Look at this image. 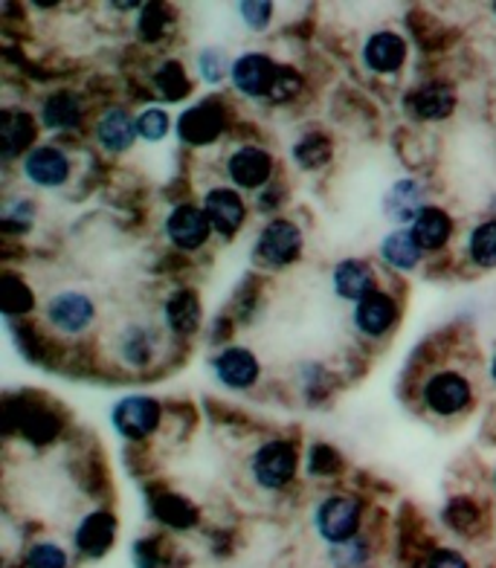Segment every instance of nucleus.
<instances>
[{"mask_svg": "<svg viewBox=\"0 0 496 568\" xmlns=\"http://www.w3.org/2000/svg\"><path fill=\"white\" fill-rule=\"evenodd\" d=\"M210 217H206V212L198 210V206H178V210L169 215V221H165V235H169V241H172L174 247L181 250H198L201 244H206V239H210Z\"/></svg>", "mask_w": 496, "mask_h": 568, "instance_id": "0eeeda50", "label": "nucleus"}, {"mask_svg": "<svg viewBox=\"0 0 496 568\" xmlns=\"http://www.w3.org/2000/svg\"><path fill=\"white\" fill-rule=\"evenodd\" d=\"M474 397L467 377L459 372H438L424 383V404L436 415H459Z\"/></svg>", "mask_w": 496, "mask_h": 568, "instance_id": "20e7f679", "label": "nucleus"}, {"mask_svg": "<svg viewBox=\"0 0 496 568\" xmlns=\"http://www.w3.org/2000/svg\"><path fill=\"white\" fill-rule=\"evenodd\" d=\"M32 136H36V128H32L30 113L3 111V120H0V149H3V158L21 154L32 142Z\"/></svg>", "mask_w": 496, "mask_h": 568, "instance_id": "412c9836", "label": "nucleus"}, {"mask_svg": "<svg viewBox=\"0 0 496 568\" xmlns=\"http://www.w3.org/2000/svg\"><path fill=\"white\" fill-rule=\"evenodd\" d=\"M198 68H201L203 79H206V82H212V84L221 82L226 73H233V70H230V61H226V55L221 53L219 47H210V50H203L201 59H198Z\"/></svg>", "mask_w": 496, "mask_h": 568, "instance_id": "7c9ffc66", "label": "nucleus"}, {"mask_svg": "<svg viewBox=\"0 0 496 568\" xmlns=\"http://www.w3.org/2000/svg\"><path fill=\"white\" fill-rule=\"evenodd\" d=\"M160 519L169 525H178V528H183V525H192L195 523V510L189 508L186 501L178 499V496H163V501H160Z\"/></svg>", "mask_w": 496, "mask_h": 568, "instance_id": "2f4dec72", "label": "nucleus"}, {"mask_svg": "<svg viewBox=\"0 0 496 568\" xmlns=\"http://www.w3.org/2000/svg\"><path fill=\"white\" fill-rule=\"evenodd\" d=\"M302 250V232L300 226L285 221V217H276L271 224L264 226V232L259 235L256 255L259 262L267 264V267H285L300 255Z\"/></svg>", "mask_w": 496, "mask_h": 568, "instance_id": "7ed1b4c3", "label": "nucleus"}, {"mask_svg": "<svg viewBox=\"0 0 496 568\" xmlns=\"http://www.w3.org/2000/svg\"><path fill=\"white\" fill-rule=\"evenodd\" d=\"M97 136L108 151H125L136 136V120L129 111H122V108H111L99 120Z\"/></svg>", "mask_w": 496, "mask_h": 568, "instance_id": "aec40b11", "label": "nucleus"}, {"mask_svg": "<svg viewBox=\"0 0 496 568\" xmlns=\"http://www.w3.org/2000/svg\"><path fill=\"white\" fill-rule=\"evenodd\" d=\"M221 128H224V113L219 105L206 102V105H195L192 111L183 113L178 131L189 145H206L221 134Z\"/></svg>", "mask_w": 496, "mask_h": 568, "instance_id": "dca6fc26", "label": "nucleus"}, {"mask_svg": "<svg viewBox=\"0 0 496 568\" xmlns=\"http://www.w3.org/2000/svg\"><path fill=\"white\" fill-rule=\"evenodd\" d=\"M113 537H117V519L105 510H99V514H91L79 525L75 546L82 548L88 557H102L113 546Z\"/></svg>", "mask_w": 496, "mask_h": 568, "instance_id": "a211bd4d", "label": "nucleus"}, {"mask_svg": "<svg viewBox=\"0 0 496 568\" xmlns=\"http://www.w3.org/2000/svg\"><path fill=\"white\" fill-rule=\"evenodd\" d=\"M490 377L496 381V357H494V363H490Z\"/></svg>", "mask_w": 496, "mask_h": 568, "instance_id": "ea45409f", "label": "nucleus"}, {"mask_svg": "<svg viewBox=\"0 0 496 568\" xmlns=\"http://www.w3.org/2000/svg\"><path fill=\"white\" fill-rule=\"evenodd\" d=\"M453 108H456V93H453L451 84L429 82L409 97V111L424 122L444 120V116H451Z\"/></svg>", "mask_w": 496, "mask_h": 568, "instance_id": "ddd939ff", "label": "nucleus"}, {"mask_svg": "<svg viewBox=\"0 0 496 568\" xmlns=\"http://www.w3.org/2000/svg\"><path fill=\"white\" fill-rule=\"evenodd\" d=\"M409 232H413L415 244L422 250H438L447 244V239H451L453 221L451 215L444 210H438V206H427L422 215L415 217L413 230Z\"/></svg>", "mask_w": 496, "mask_h": 568, "instance_id": "6ab92c4d", "label": "nucleus"}, {"mask_svg": "<svg viewBox=\"0 0 496 568\" xmlns=\"http://www.w3.org/2000/svg\"><path fill=\"white\" fill-rule=\"evenodd\" d=\"M27 568H68V551L55 542H38L27 551V560H23Z\"/></svg>", "mask_w": 496, "mask_h": 568, "instance_id": "c85d7f7f", "label": "nucleus"}, {"mask_svg": "<svg viewBox=\"0 0 496 568\" xmlns=\"http://www.w3.org/2000/svg\"><path fill=\"white\" fill-rule=\"evenodd\" d=\"M226 172L233 178L235 186L241 189H262L273 174V158L264 149L247 145L239 149L226 163Z\"/></svg>", "mask_w": 496, "mask_h": 568, "instance_id": "6e6552de", "label": "nucleus"}, {"mask_svg": "<svg viewBox=\"0 0 496 568\" xmlns=\"http://www.w3.org/2000/svg\"><path fill=\"white\" fill-rule=\"evenodd\" d=\"M467 253L479 267H496V221H485L470 232Z\"/></svg>", "mask_w": 496, "mask_h": 568, "instance_id": "bb28decb", "label": "nucleus"}, {"mask_svg": "<svg viewBox=\"0 0 496 568\" xmlns=\"http://www.w3.org/2000/svg\"><path fill=\"white\" fill-rule=\"evenodd\" d=\"M165 322L178 334H192L201 325V305L192 291H178L165 302Z\"/></svg>", "mask_w": 496, "mask_h": 568, "instance_id": "b1692460", "label": "nucleus"}, {"mask_svg": "<svg viewBox=\"0 0 496 568\" xmlns=\"http://www.w3.org/2000/svg\"><path fill=\"white\" fill-rule=\"evenodd\" d=\"M296 88H300V79H296L291 70H279L276 82H273V88L267 97H271L273 102H279V99H291L296 93Z\"/></svg>", "mask_w": 496, "mask_h": 568, "instance_id": "4c0bfd02", "label": "nucleus"}, {"mask_svg": "<svg viewBox=\"0 0 496 568\" xmlns=\"http://www.w3.org/2000/svg\"><path fill=\"white\" fill-rule=\"evenodd\" d=\"M331 560H334V566L337 568H354L361 566L363 560H366V546H363V539H348V542H343V546H334V551H331Z\"/></svg>", "mask_w": 496, "mask_h": 568, "instance_id": "f704fd0d", "label": "nucleus"}, {"mask_svg": "<svg viewBox=\"0 0 496 568\" xmlns=\"http://www.w3.org/2000/svg\"><path fill=\"white\" fill-rule=\"evenodd\" d=\"M203 212L210 217L212 230H219L221 235H233L244 224V203L233 189H210L203 197Z\"/></svg>", "mask_w": 496, "mask_h": 568, "instance_id": "9b49d317", "label": "nucleus"}, {"mask_svg": "<svg viewBox=\"0 0 496 568\" xmlns=\"http://www.w3.org/2000/svg\"><path fill=\"white\" fill-rule=\"evenodd\" d=\"M215 374L230 389H247L259 377V359L247 348H226L215 357Z\"/></svg>", "mask_w": 496, "mask_h": 568, "instance_id": "f8f14e48", "label": "nucleus"}, {"mask_svg": "<svg viewBox=\"0 0 496 568\" xmlns=\"http://www.w3.org/2000/svg\"><path fill=\"white\" fill-rule=\"evenodd\" d=\"M494 12H496V7H494Z\"/></svg>", "mask_w": 496, "mask_h": 568, "instance_id": "a19ab883", "label": "nucleus"}, {"mask_svg": "<svg viewBox=\"0 0 496 568\" xmlns=\"http://www.w3.org/2000/svg\"><path fill=\"white\" fill-rule=\"evenodd\" d=\"M294 154H296V163H300L302 169H320V165H325V160H328L331 145L325 136L311 134L305 136V140L296 142Z\"/></svg>", "mask_w": 496, "mask_h": 568, "instance_id": "cd10ccee", "label": "nucleus"}, {"mask_svg": "<svg viewBox=\"0 0 496 568\" xmlns=\"http://www.w3.org/2000/svg\"><path fill=\"white\" fill-rule=\"evenodd\" d=\"M424 210H427L424 206V192L413 180H401L386 195V215L395 217V221H415Z\"/></svg>", "mask_w": 496, "mask_h": 568, "instance_id": "4be33fe9", "label": "nucleus"}, {"mask_svg": "<svg viewBox=\"0 0 496 568\" xmlns=\"http://www.w3.org/2000/svg\"><path fill=\"white\" fill-rule=\"evenodd\" d=\"M296 473V453L287 442H271L264 444L253 456V476L267 490H279L287 481L294 479Z\"/></svg>", "mask_w": 496, "mask_h": 568, "instance_id": "39448f33", "label": "nucleus"}, {"mask_svg": "<svg viewBox=\"0 0 496 568\" xmlns=\"http://www.w3.org/2000/svg\"><path fill=\"white\" fill-rule=\"evenodd\" d=\"M424 568H470V566H467V560L459 551L442 548V551L429 554V560L424 562Z\"/></svg>", "mask_w": 496, "mask_h": 568, "instance_id": "58836bf2", "label": "nucleus"}, {"mask_svg": "<svg viewBox=\"0 0 496 568\" xmlns=\"http://www.w3.org/2000/svg\"><path fill=\"white\" fill-rule=\"evenodd\" d=\"M154 334L149 331V325H129V328L120 334V357L134 368L149 366L151 357H154Z\"/></svg>", "mask_w": 496, "mask_h": 568, "instance_id": "5701e85b", "label": "nucleus"}, {"mask_svg": "<svg viewBox=\"0 0 496 568\" xmlns=\"http://www.w3.org/2000/svg\"><path fill=\"white\" fill-rule=\"evenodd\" d=\"M158 88L163 90L165 99H181L183 93L189 90V82L186 75H183L181 64H174V61H169L163 70H160L158 75Z\"/></svg>", "mask_w": 496, "mask_h": 568, "instance_id": "72a5a7b5", "label": "nucleus"}, {"mask_svg": "<svg viewBox=\"0 0 496 568\" xmlns=\"http://www.w3.org/2000/svg\"><path fill=\"white\" fill-rule=\"evenodd\" d=\"M381 255H384L392 267L413 270L415 264L422 262V247L415 244L413 232L392 230L384 239V244H381Z\"/></svg>", "mask_w": 496, "mask_h": 568, "instance_id": "a878e982", "label": "nucleus"}, {"mask_svg": "<svg viewBox=\"0 0 496 568\" xmlns=\"http://www.w3.org/2000/svg\"><path fill=\"white\" fill-rule=\"evenodd\" d=\"M0 300H3V311H7V314H21V311H30L32 307V293L27 291V284L18 282L16 276L3 278Z\"/></svg>", "mask_w": 496, "mask_h": 568, "instance_id": "c756f323", "label": "nucleus"}, {"mask_svg": "<svg viewBox=\"0 0 496 568\" xmlns=\"http://www.w3.org/2000/svg\"><path fill=\"white\" fill-rule=\"evenodd\" d=\"M279 68L273 64L267 55H241L239 61L233 64V82L241 93H247V97H267L276 82Z\"/></svg>", "mask_w": 496, "mask_h": 568, "instance_id": "9d476101", "label": "nucleus"}, {"mask_svg": "<svg viewBox=\"0 0 496 568\" xmlns=\"http://www.w3.org/2000/svg\"><path fill=\"white\" fill-rule=\"evenodd\" d=\"M23 172L27 178L36 183V186H61L68 183L70 178V160L64 151H59L55 145H38L30 158L23 160Z\"/></svg>", "mask_w": 496, "mask_h": 568, "instance_id": "1a4fd4ad", "label": "nucleus"}, {"mask_svg": "<svg viewBox=\"0 0 496 568\" xmlns=\"http://www.w3.org/2000/svg\"><path fill=\"white\" fill-rule=\"evenodd\" d=\"M395 314H398L395 300L386 296V293L375 291V293H368L363 302H357L354 322H357V328H361L363 334H368V337H381V334H386V331L392 328Z\"/></svg>", "mask_w": 496, "mask_h": 568, "instance_id": "4468645a", "label": "nucleus"}, {"mask_svg": "<svg viewBox=\"0 0 496 568\" xmlns=\"http://www.w3.org/2000/svg\"><path fill=\"white\" fill-rule=\"evenodd\" d=\"M334 291L343 300H366L368 293H375V270H372V264L357 262V258L340 262L337 270H334Z\"/></svg>", "mask_w": 496, "mask_h": 568, "instance_id": "f3484780", "label": "nucleus"}, {"mask_svg": "<svg viewBox=\"0 0 496 568\" xmlns=\"http://www.w3.org/2000/svg\"><path fill=\"white\" fill-rule=\"evenodd\" d=\"M163 32V7L158 3H149V7L140 12V36L143 38H158Z\"/></svg>", "mask_w": 496, "mask_h": 568, "instance_id": "c9c22d12", "label": "nucleus"}, {"mask_svg": "<svg viewBox=\"0 0 496 568\" xmlns=\"http://www.w3.org/2000/svg\"><path fill=\"white\" fill-rule=\"evenodd\" d=\"M79 120H82V102H79L75 93H53L41 105V122L47 128H53V131L79 125Z\"/></svg>", "mask_w": 496, "mask_h": 568, "instance_id": "393cba45", "label": "nucleus"}, {"mask_svg": "<svg viewBox=\"0 0 496 568\" xmlns=\"http://www.w3.org/2000/svg\"><path fill=\"white\" fill-rule=\"evenodd\" d=\"M113 424H117V429H120L125 438L140 442V438H145V435H151L154 429H158L160 424L158 400H151V397H143V395L125 397V400H120L117 409H113Z\"/></svg>", "mask_w": 496, "mask_h": 568, "instance_id": "423d86ee", "label": "nucleus"}, {"mask_svg": "<svg viewBox=\"0 0 496 568\" xmlns=\"http://www.w3.org/2000/svg\"><path fill=\"white\" fill-rule=\"evenodd\" d=\"M273 16L271 3H241V18L247 21L250 30H264Z\"/></svg>", "mask_w": 496, "mask_h": 568, "instance_id": "e433bc0d", "label": "nucleus"}, {"mask_svg": "<svg viewBox=\"0 0 496 568\" xmlns=\"http://www.w3.org/2000/svg\"><path fill=\"white\" fill-rule=\"evenodd\" d=\"M44 316L59 334L75 337V334H82V331L91 328L93 316H97V305H93V300L88 293L61 291L55 293L53 300L47 302Z\"/></svg>", "mask_w": 496, "mask_h": 568, "instance_id": "f257e3e1", "label": "nucleus"}, {"mask_svg": "<svg viewBox=\"0 0 496 568\" xmlns=\"http://www.w3.org/2000/svg\"><path fill=\"white\" fill-rule=\"evenodd\" d=\"M165 131H169V116L163 111H158V108H151V111L136 116V134L143 136V140L158 142L163 140Z\"/></svg>", "mask_w": 496, "mask_h": 568, "instance_id": "473e14b6", "label": "nucleus"}, {"mask_svg": "<svg viewBox=\"0 0 496 568\" xmlns=\"http://www.w3.org/2000/svg\"><path fill=\"white\" fill-rule=\"evenodd\" d=\"M406 59L404 38L395 32H377L366 41L363 50V61L372 73H395Z\"/></svg>", "mask_w": 496, "mask_h": 568, "instance_id": "2eb2a0df", "label": "nucleus"}, {"mask_svg": "<svg viewBox=\"0 0 496 568\" xmlns=\"http://www.w3.org/2000/svg\"><path fill=\"white\" fill-rule=\"evenodd\" d=\"M357 525H361V508L348 496H331L316 508V531L331 546H343L357 537Z\"/></svg>", "mask_w": 496, "mask_h": 568, "instance_id": "f03ea898", "label": "nucleus"}]
</instances>
